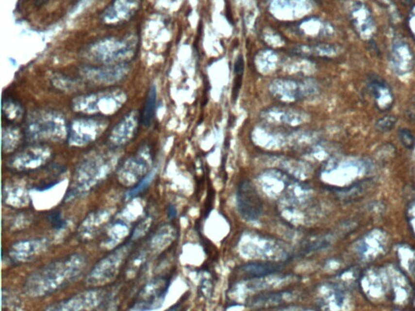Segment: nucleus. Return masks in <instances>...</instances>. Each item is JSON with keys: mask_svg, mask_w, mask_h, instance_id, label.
<instances>
[{"mask_svg": "<svg viewBox=\"0 0 415 311\" xmlns=\"http://www.w3.org/2000/svg\"><path fill=\"white\" fill-rule=\"evenodd\" d=\"M237 207L246 221H258L262 214V202L251 181L243 180L238 184L236 193Z\"/></svg>", "mask_w": 415, "mask_h": 311, "instance_id": "nucleus-1", "label": "nucleus"}, {"mask_svg": "<svg viewBox=\"0 0 415 311\" xmlns=\"http://www.w3.org/2000/svg\"><path fill=\"white\" fill-rule=\"evenodd\" d=\"M170 282L168 279H157L147 284L140 291L135 303V310H152L157 308V305H162L165 296L167 293Z\"/></svg>", "mask_w": 415, "mask_h": 311, "instance_id": "nucleus-2", "label": "nucleus"}, {"mask_svg": "<svg viewBox=\"0 0 415 311\" xmlns=\"http://www.w3.org/2000/svg\"><path fill=\"white\" fill-rule=\"evenodd\" d=\"M284 267L282 262H249L241 267V270L248 277L258 279L268 275L274 274L281 272Z\"/></svg>", "mask_w": 415, "mask_h": 311, "instance_id": "nucleus-3", "label": "nucleus"}, {"mask_svg": "<svg viewBox=\"0 0 415 311\" xmlns=\"http://www.w3.org/2000/svg\"><path fill=\"white\" fill-rule=\"evenodd\" d=\"M157 106V88L154 85L151 88L148 93L147 98L145 100V106L143 109L141 115V123L145 127L151 125L155 115V110Z\"/></svg>", "mask_w": 415, "mask_h": 311, "instance_id": "nucleus-4", "label": "nucleus"}, {"mask_svg": "<svg viewBox=\"0 0 415 311\" xmlns=\"http://www.w3.org/2000/svg\"><path fill=\"white\" fill-rule=\"evenodd\" d=\"M154 176V172H151L149 174H148L147 176L145 177V179H143L142 181H140V183L138 184L135 188H133V190H131L128 192L127 197L128 198H133V197L138 196L139 194L145 191L147 189L148 186H149V185L151 183V181H152V179H153Z\"/></svg>", "mask_w": 415, "mask_h": 311, "instance_id": "nucleus-5", "label": "nucleus"}, {"mask_svg": "<svg viewBox=\"0 0 415 311\" xmlns=\"http://www.w3.org/2000/svg\"><path fill=\"white\" fill-rule=\"evenodd\" d=\"M398 137L400 141L407 149L412 150L415 146V138L410 131L405 128L400 129L398 132Z\"/></svg>", "mask_w": 415, "mask_h": 311, "instance_id": "nucleus-6", "label": "nucleus"}, {"mask_svg": "<svg viewBox=\"0 0 415 311\" xmlns=\"http://www.w3.org/2000/svg\"><path fill=\"white\" fill-rule=\"evenodd\" d=\"M397 118L393 116H386L376 122V127L377 130L381 132H387L395 127Z\"/></svg>", "mask_w": 415, "mask_h": 311, "instance_id": "nucleus-7", "label": "nucleus"}, {"mask_svg": "<svg viewBox=\"0 0 415 311\" xmlns=\"http://www.w3.org/2000/svg\"><path fill=\"white\" fill-rule=\"evenodd\" d=\"M48 220L51 225L52 228L60 230L66 226V221L62 218L61 214L59 212H53L48 216Z\"/></svg>", "mask_w": 415, "mask_h": 311, "instance_id": "nucleus-8", "label": "nucleus"}, {"mask_svg": "<svg viewBox=\"0 0 415 311\" xmlns=\"http://www.w3.org/2000/svg\"><path fill=\"white\" fill-rule=\"evenodd\" d=\"M242 81H243V75H236L234 82H233V91H232V99L233 102L238 98V93L242 86Z\"/></svg>", "mask_w": 415, "mask_h": 311, "instance_id": "nucleus-9", "label": "nucleus"}, {"mask_svg": "<svg viewBox=\"0 0 415 311\" xmlns=\"http://www.w3.org/2000/svg\"><path fill=\"white\" fill-rule=\"evenodd\" d=\"M243 70H244V61H243V57L240 54L237 58L233 71L235 75H243Z\"/></svg>", "mask_w": 415, "mask_h": 311, "instance_id": "nucleus-10", "label": "nucleus"}, {"mask_svg": "<svg viewBox=\"0 0 415 311\" xmlns=\"http://www.w3.org/2000/svg\"><path fill=\"white\" fill-rule=\"evenodd\" d=\"M168 216L170 218H175V216H177V211L175 208V206L170 205L168 208Z\"/></svg>", "mask_w": 415, "mask_h": 311, "instance_id": "nucleus-11", "label": "nucleus"}, {"mask_svg": "<svg viewBox=\"0 0 415 311\" xmlns=\"http://www.w3.org/2000/svg\"><path fill=\"white\" fill-rule=\"evenodd\" d=\"M47 1H48V0H35L36 4L38 6L42 5V3H46Z\"/></svg>", "mask_w": 415, "mask_h": 311, "instance_id": "nucleus-12", "label": "nucleus"}]
</instances>
